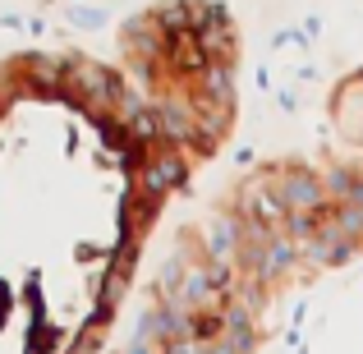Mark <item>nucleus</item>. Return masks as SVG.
Listing matches in <instances>:
<instances>
[{
	"label": "nucleus",
	"mask_w": 363,
	"mask_h": 354,
	"mask_svg": "<svg viewBox=\"0 0 363 354\" xmlns=\"http://www.w3.org/2000/svg\"><path fill=\"white\" fill-rule=\"evenodd\" d=\"M97 88L88 65H0V354H88L116 294L120 239L83 198Z\"/></svg>",
	"instance_id": "f257e3e1"
}]
</instances>
